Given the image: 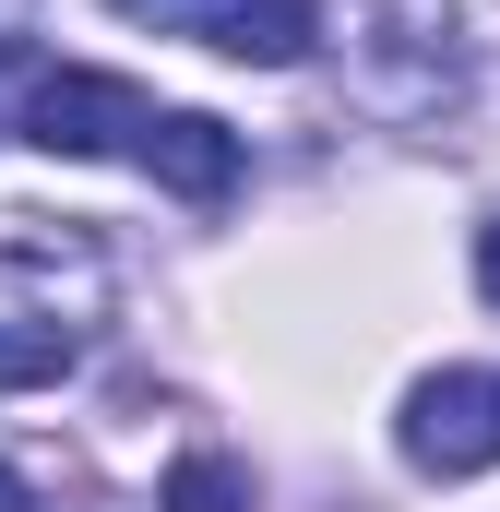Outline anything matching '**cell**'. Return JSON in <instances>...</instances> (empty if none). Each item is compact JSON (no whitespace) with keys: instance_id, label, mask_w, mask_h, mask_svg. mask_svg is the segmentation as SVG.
Listing matches in <instances>:
<instances>
[{"instance_id":"6da1fadb","label":"cell","mask_w":500,"mask_h":512,"mask_svg":"<svg viewBox=\"0 0 500 512\" xmlns=\"http://www.w3.org/2000/svg\"><path fill=\"white\" fill-rule=\"evenodd\" d=\"M370 96L405 120H441L465 96V48H453V12L441 0H381L370 12Z\"/></svg>"},{"instance_id":"7a4b0ae2","label":"cell","mask_w":500,"mask_h":512,"mask_svg":"<svg viewBox=\"0 0 500 512\" xmlns=\"http://www.w3.org/2000/svg\"><path fill=\"white\" fill-rule=\"evenodd\" d=\"M405 465L417 477H489L500 465V382L489 370H429L405 393Z\"/></svg>"},{"instance_id":"3957f363","label":"cell","mask_w":500,"mask_h":512,"mask_svg":"<svg viewBox=\"0 0 500 512\" xmlns=\"http://www.w3.org/2000/svg\"><path fill=\"white\" fill-rule=\"evenodd\" d=\"M131 155L155 167V191H179V203H227L250 167V143L215 108H143V131H131Z\"/></svg>"},{"instance_id":"277c9868","label":"cell","mask_w":500,"mask_h":512,"mask_svg":"<svg viewBox=\"0 0 500 512\" xmlns=\"http://www.w3.org/2000/svg\"><path fill=\"white\" fill-rule=\"evenodd\" d=\"M131 131H143V96H131L120 72H48L24 96V143L36 155H108Z\"/></svg>"},{"instance_id":"5b68a950","label":"cell","mask_w":500,"mask_h":512,"mask_svg":"<svg viewBox=\"0 0 500 512\" xmlns=\"http://www.w3.org/2000/svg\"><path fill=\"white\" fill-rule=\"evenodd\" d=\"M310 36H322V0H227L215 12V48L250 60V72H298Z\"/></svg>"},{"instance_id":"8992f818","label":"cell","mask_w":500,"mask_h":512,"mask_svg":"<svg viewBox=\"0 0 500 512\" xmlns=\"http://www.w3.org/2000/svg\"><path fill=\"white\" fill-rule=\"evenodd\" d=\"M72 370V322H0V393H24V382H60Z\"/></svg>"},{"instance_id":"52a82bcc","label":"cell","mask_w":500,"mask_h":512,"mask_svg":"<svg viewBox=\"0 0 500 512\" xmlns=\"http://www.w3.org/2000/svg\"><path fill=\"white\" fill-rule=\"evenodd\" d=\"M167 512H250V465H227V453H179V465H167Z\"/></svg>"},{"instance_id":"ba28073f","label":"cell","mask_w":500,"mask_h":512,"mask_svg":"<svg viewBox=\"0 0 500 512\" xmlns=\"http://www.w3.org/2000/svg\"><path fill=\"white\" fill-rule=\"evenodd\" d=\"M108 12L155 24V36H215V12H227V0H108Z\"/></svg>"},{"instance_id":"9c48e42d","label":"cell","mask_w":500,"mask_h":512,"mask_svg":"<svg viewBox=\"0 0 500 512\" xmlns=\"http://www.w3.org/2000/svg\"><path fill=\"white\" fill-rule=\"evenodd\" d=\"M477 298H489V310H500V215H489V227H477Z\"/></svg>"},{"instance_id":"30bf717a","label":"cell","mask_w":500,"mask_h":512,"mask_svg":"<svg viewBox=\"0 0 500 512\" xmlns=\"http://www.w3.org/2000/svg\"><path fill=\"white\" fill-rule=\"evenodd\" d=\"M0 512H36V501H24V477H12V465H0Z\"/></svg>"}]
</instances>
